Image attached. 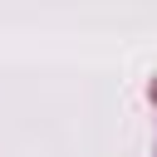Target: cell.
Segmentation results:
<instances>
[{"label":"cell","mask_w":157,"mask_h":157,"mask_svg":"<svg viewBox=\"0 0 157 157\" xmlns=\"http://www.w3.org/2000/svg\"><path fill=\"white\" fill-rule=\"evenodd\" d=\"M152 103H157V83H152Z\"/></svg>","instance_id":"6da1fadb"}]
</instances>
